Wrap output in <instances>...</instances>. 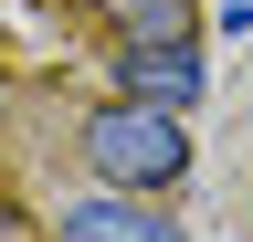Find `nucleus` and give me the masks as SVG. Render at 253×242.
<instances>
[{
    "label": "nucleus",
    "instance_id": "obj_2",
    "mask_svg": "<svg viewBox=\"0 0 253 242\" xmlns=\"http://www.w3.org/2000/svg\"><path fill=\"white\" fill-rule=\"evenodd\" d=\"M116 74H126V95L137 105H201V42H126L116 53Z\"/></svg>",
    "mask_w": 253,
    "mask_h": 242
},
{
    "label": "nucleus",
    "instance_id": "obj_3",
    "mask_svg": "<svg viewBox=\"0 0 253 242\" xmlns=\"http://www.w3.org/2000/svg\"><path fill=\"white\" fill-rule=\"evenodd\" d=\"M53 232H63V242H179V221H169V210H148L137 190H116V200H74Z\"/></svg>",
    "mask_w": 253,
    "mask_h": 242
},
{
    "label": "nucleus",
    "instance_id": "obj_4",
    "mask_svg": "<svg viewBox=\"0 0 253 242\" xmlns=\"http://www.w3.org/2000/svg\"><path fill=\"white\" fill-rule=\"evenodd\" d=\"M116 21L137 42H190V0H116Z\"/></svg>",
    "mask_w": 253,
    "mask_h": 242
},
{
    "label": "nucleus",
    "instance_id": "obj_1",
    "mask_svg": "<svg viewBox=\"0 0 253 242\" xmlns=\"http://www.w3.org/2000/svg\"><path fill=\"white\" fill-rule=\"evenodd\" d=\"M84 169L106 179V190H169V179L190 169V137H179V116L169 105H137V95H116V105H95L84 116Z\"/></svg>",
    "mask_w": 253,
    "mask_h": 242
}]
</instances>
